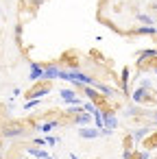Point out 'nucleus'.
<instances>
[{"label": "nucleus", "mask_w": 157, "mask_h": 159, "mask_svg": "<svg viewBox=\"0 0 157 159\" xmlns=\"http://www.w3.org/2000/svg\"><path fill=\"white\" fill-rule=\"evenodd\" d=\"M144 159H148V157H144Z\"/></svg>", "instance_id": "obj_19"}, {"label": "nucleus", "mask_w": 157, "mask_h": 159, "mask_svg": "<svg viewBox=\"0 0 157 159\" xmlns=\"http://www.w3.org/2000/svg\"><path fill=\"white\" fill-rule=\"evenodd\" d=\"M29 79L33 81V83H37V81H42L44 79V68L39 66V63H31V72H29Z\"/></svg>", "instance_id": "obj_3"}, {"label": "nucleus", "mask_w": 157, "mask_h": 159, "mask_svg": "<svg viewBox=\"0 0 157 159\" xmlns=\"http://www.w3.org/2000/svg\"><path fill=\"white\" fill-rule=\"evenodd\" d=\"M26 152H29V155H33V157H37V159H48V157H50L44 148H35V146H29V148H26Z\"/></svg>", "instance_id": "obj_4"}, {"label": "nucleus", "mask_w": 157, "mask_h": 159, "mask_svg": "<svg viewBox=\"0 0 157 159\" xmlns=\"http://www.w3.org/2000/svg\"><path fill=\"white\" fill-rule=\"evenodd\" d=\"M155 124H157V111H155Z\"/></svg>", "instance_id": "obj_18"}, {"label": "nucleus", "mask_w": 157, "mask_h": 159, "mask_svg": "<svg viewBox=\"0 0 157 159\" xmlns=\"http://www.w3.org/2000/svg\"><path fill=\"white\" fill-rule=\"evenodd\" d=\"M83 107H85V111H87V113H92V111H94V109H96V105H94V102H92V100H87V102H85V105H83Z\"/></svg>", "instance_id": "obj_14"}, {"label": "nucleus", "mask_w": 157, "mask_h": 159, "mask_svg": "<svg viewBox=\"0 0 157 159\" xmlns=\"http://www.w3.org/2000/svg\"><path fill=\"white\" fill-rule=\"evenodd\" d=\"M137 20H140L142 24H146V26H153V18H150V16H146V13H140V16H137Z\"/></svg>", "instance_id": "obj_10"}, {"label": "nucleus", "mask_w": 157, "mask_h": 159, "mask_svg": "<svg viewBox=\"0 0 157 159\" xmlns=\"http://www.w3.org/2000/svg\"><path fill=\"white\" fill-rule=\"evenodd\" d=\"M59 66H48L44 68V79H59Z\"/></svg>", "instance_id": "obj_5"}, {"label": "nucleus", "mask_w": 157, "mask_h": 159, "mask_svg": "<svg viewBox=\"0 0 157 159\" xmlns=\"http://www.w3.org/2000/svg\"><path fill=\"white\" fill-rule=\"evenodd\" d=\"M39 105V98H33V100H29L26 105H24V111H29V109H33V107H37Z\"/></svg>", "instance_id": "obj_13"}, {"label": "nucleus", "mask_w": 157, "mask_h": 159, "mask_svg": "<svg viewBox=\"0 0 157 159\" xmlns=\"http://www.w3.org/2000/svg\"><path fill=\"white\" fill-rule=\"evenodd\" d=\"M31 2H33V5H35V7H39V5H42V2H44V0H31Z\"/></svg>", "instance_id": "obj_17"}, {"label": "nucleus", "mask_w": 157, "mask_h": 159, "mask_svg": "<svg viewBox=\"0 0 157 159\" xmlns=\"http://www.w3.org/2000/svg\"><path fill=\"white\" fill-rule=\"evenodd\" d=\"M76 133H79V137H83V139H96V137L100 135V129H94V126L85 124V126H81Z\"/></svg>", "instance_id": "obj_1"}, {"label": "nucleus", "mask_w": 157, "mask_h": 159, "mask_svg": "<svg viewBox=\"0 0 157 159\" xmlns=\"http://www.w3.org/2000/svg\"><path fill=\"white\" fill-rule=\"evenodd\" d=\"M85 87H87V89H85V96H87V98H90L92 102H94V100H98V94H96V92H94V89H92L90 85H85Z\"/></svg>", "instance_id": "obj_12"}, {"label": "nucleus", "mask_w": 157, "mask_h": 159, "mask_svg": "<svg viewBox=\"0 0 157 159\" xmlns=\"http://www.w3.org/2000/svg\"><path fill=\"white\" fill-rule=\"evenodd\" d=\"M48 92H50V87H48V85H44V87H39V89H33L29 96H31V98H42V96H46Z\"/></svg>", "instance_id": "obj_7"}, {"label": "nucleus", "mask_w": 157, "mask_h": 159, "mask_svg": "<svg viewBox=\"0 0 157 159\" xmlns=\"http://www.w3.org/2000/svg\"><path fill=\"white\" fill-rule=\"evenodd\" d=\"M44 139H46V144H50V146H55V144L59 142V139H57L55 135H48V137H44Z\"/></svg>", "instance_id": "obj_16"}, {"label": "nucleus", "mask_w": 157, "mask_h": 159, "mask_svg": "<svg viewBox=\"0 0 157 159\" xmlns=\"http://www.w3.org/2000/svg\"><path fill=\"white\" fill-rule=\"evenodd\" d=\"M92 122V113H76V124H81V126H85V124H90Z\"/></svg>", "instance_id": "obj_6"}, {"label": "nucleus", "mask_w": 157, "mask_h": 159, "mask_svg": "<svg viewBox=\"0 0 157 159\" xmlns=\"http://www.w3.org/2000/svg\"><path fill=\"white\" fill-rule=\"evenodd\" d=\"M59 96H61L66 102H70V105H81V100H79V96H76V92H74V89L63 87V89H59Z\"/></svg>", "instance_id": "obj_2"}, {"label": "nucleus", "mask_w": 157, "mask_h": 159, "mask_svg": "<svg viewBox=\"0 0 157 159\" xmlns=\"http://www.w3.org/2000/svg\"><path fill=\"white\" fill-rule=\"evenodd\" d=\"M55 126H57V122H42V124L37 126V131H39V133H50Z\"/></svg>", "instance_id": "obj_8"}, {"label": "nucleus", "mask_w": 157, "mask_h": 159, "mask_svg": "<svg viewBox=\"0 0 157 159\" xmlns=\"http://www.w3.org/2000/svg\"><path fill=\"white\" fill-rule=\"evenodd\" d=\"M144 94H146V92H144V87H140V89H135V92H133V102H142V98H144Z\"/></svg>", "instance_id": "obj_11"}, {"label": "nucleus", "mask_w": 157, "mask_h": 159, "mask_svg": "<svg viewBox=\"0 0 157 159\" xmlns=\"http://www.w3.org/2000/svg\"><path fill=\"white\" fill-rule=\"evenodd\" d=\"M142 57H144V59H150V57H157V50H144V52H142Z\"/></svg>", "instance_id": "obj_15"}, {"label": "nucleus", "mask_w": 157, "mask_h": 159, "mask_svg": "<svg viewBox=\"0 0 157 159\" xmlns=\"http://www.w3.org/2000/svg\"><path fill=\"white\" fill-rule=\"evenodd\" d=\"M150 133V129L148 126H140L137 131H133V139H142V137H146Z\"/></svg>", "instance_id": "obj_9"}, {"label": "nucleus", "mask_w": 157, "mask_h": 159, "mask_svg": "<svg viewBox=\"0 0 157 159\" xmlns=\"http://www.w3.org/2000/svg\"><path fill=\"white\" fill-rule=\"evenodd\" d=\"M48 159H50V157H48Z\"/></svg>", "instance_id": "obj_20"}]
</instances>
